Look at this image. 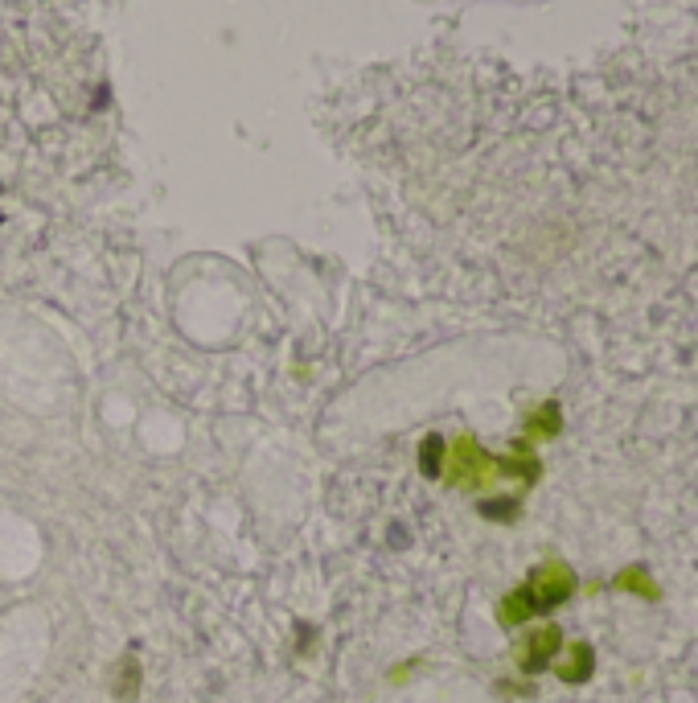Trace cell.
I'll list each match as a JSON object with an SVG mask.
<instances>
[{
	"label": "cell",
	"instance_id": "obj_1",
	"mask_svg": "<svg viewBox=\"0 0 698 703\" xmlns=\"http://www.w3.org/2000/svg\"><path fill=\"white\" fill-rule=\"evenodd\" d=\"M440 481L448 489H468V494H484L497 486V456L484 453L481 440L473 432H460L456 440H448V456H443Z\"/></svg>",
	"mask_w": 698,
	"mask_h": 703
},
{
	"label": "cell",
	"instance_id": "obj_2",
	"mask_svg": "<svg viewBox=\"0 0 698 703\" xmlns=\"http://www.w3.org/2000/svg\"><path fill=\"white\" fill-rule=\"evenodd\" d=\"M575 588H579V580H575V568L567 560H542L538 568L530 572V580H526V593H530V601H534V613H550V609H558V604H567L575 596Z\"/></svg>",
	"mask_w": 698,
	"mask_h": 703
},
{
	"label": "cell",
	"instance_id": "obj_3",
	"mask_svg": "<svg viewBox=\"0 0 698 703\" xmlns=\"http://www.w3.org/2000/svg\"><path fill=\"white\" fill-rule=\"evenodd\" d=\"M558 650H563V629L555 621H547V625L530 629L522 637V645H517V670L522 675H542L558 658Z\"/></svg>",
	"mask_w": 698,
	"mask_h": 703
},
{
	"label": "cell",
	"instance_id": "obj_4",
	"mask_svg": "<svg viewBox=\"0 0 698 703\" xmlns=\"http://www.w3.org/2000/svg\"><path fill=\"white\" fill-rule=\"evenodd\" d=\"M497 477L501 481H517V489H530L534 481L542 477V461L530 453V445H526V440H517L514 453L497 456Z\"/></svg>",
	"mask_w": 698,
	"mask_h": 703
},
{
	"label": "cell",
	"instance_id": "obj_5",
	"mask_svg": "<svg viewBox=\"0 0 698 703\" xmlns=\"http://www.w3.org/2000/svg\"><path fill=\"white\" fill-rule=\"evenodd\" d=\"M558 432H563V407H558V399H542V404H534L530 412H526V420H522V440L526 445L555 440Z\"/></svg>",
	"mask_w": 698,
	"mask_h": 703
},
{
	"label": "cell",
	"instance_id": "obj_6",
	"mask_svg": "<svg viewBox=\"0 0 698 703\" xmlns=\"http://www.w3.org/2000/svg\"><path fill=\"white\" fill-rule=\"evenodd\" d=\"M550 666H555L558 683L579 687V683H588V678L596 675V650H591V642H571L563 650V658L550 662Z\"/></svg>",
	"mask_w": 698,
	"mask_h": 703
},
{
	"label": "cell",
	"instance_id": "obj_7",
	"mask_svg": "<svg viewBox=\"0 0 698 703\" xmlns=\"http://www.w3.org/2000/svg\"><path fill=\"white\" fill-rule=\"evenodd\" d=\"M608 588H612V593H629V596H637V601H662V584L649 576L645 563L620 568L612 580H608Z\"/></svg>",
	"mask_w": 698,
	"mask_h": 703
},
{
	"label": "cell",
	"instance_id": "obj_8",
	"mask_svg": "<svg viewBox=\"0 0 698 703\" xmlns=\"http://www.w3.org/2000/svg\"><path fill=\"white\" fill-rule=\"evenodd\" d=\"M530 617H538V613H534V601H530V593H526V584L514 588V593H505L497 601V625L517 629V625H526Z\"/></svg>",
	"mask_w": 698,
	"mask_h": 703
},
{
	"label": "cell",
	"instance_id": "obj_9",
	"mask_svg": "<svg viewBox=\"0 0 698 703\" xmlns=\"http://www.w3.org/2000/svg\"><path fill=\"white\" fill-rule=\"evenodd\" d=\"M443 456H448V440H443L440 432H427V436L419 440V473H423L427 481H435L443 473Z\"/></svg>",
	"mask_w": 698,
	"mask_h": 703
},
{
	"label": "cell",
	"instance_id": "obj_10",
	"mask_svg": "<svg viewBox=\"0 0 698 703\" xmlns=\"http://www.w3.org/2000/svg\"><path fill=\"white\" fill-rule=\"evenodd\" d=\"M111 691L120 703H131L140 695V658L136 654H123L120 666H115V678H111Z\"/></svg>",
	"mask_w": 698,
	"mask_h": 703
},
{
	"label": "cell",
	"instance_id": "obj_11",
	"mask_svg": "<svg viewBox=\"0 0 698 703\" xmlns=\"http://www.w3.org/2000/svg\"><path fill=\"white\" fill-rule=\"evenodd\" d=\"M476 514L489 522H517V514H522V498L517 494H505V498H481L476 502Z\"/></svg>",
	"mask_w": 698,
	"mask_h": 703
},
{
	"label": "cell",
	"instance_id": "obj_12",
	"mask_svg": "<svg viewBox=\"0 0 698 703\" xmlns=\"http://www.w3.org/2000/svg\"><path fill=\"white\" fill-rule=\"evenodd\" d=\"M419 666V662H407V666H394L391 670V683H407V678H411V670H415Z\"/></svg>",
	"mask_w": 698,
	"mask_h": 703
}]
</instances>
